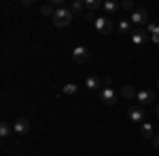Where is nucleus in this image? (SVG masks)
<instances>
[{
  "label": "nucleus",
  "instance_id": "nucleus-1",
  "mask_svg": "<svg viewBox=\"0 0 159 156\" xmlns=\"http://www.w3.org/2000/svg\"><path fill=\"white\" fill-rule=\"evenodd\" d=\"M74 13L70 11V6H61V9H55V15L51 17V21L55 27H66V25L72 21Z\"/></svg>",
  "mask_w": 159,
  "mask_h": 156
},
{
  "label": "nucleus",
  "instance_id": "nucleus-2",
  "mask_svg": "<svg viewBox=\"0 0 159 156\" xmlns=\"http://www.w3.org/2000/svg\"><path fill=\"white\" fill-rule=\"evenodd\" d=\"M110 84H112V80H110V78H104V86L100 89V101H102L104 106H115V103H117L115 89H112Z\"/></svg>",
  "mask_w": 159,
  "mask_h": 156
},
{
  "label": "nucleus",
  "instance_id": "nucleus-3",
  "mask_svg": "<svg viewBox=\"0 0 159 156\" xmlns=\"http://www.w3.org/2000/svg\"><path fill=\"white\" fill-rule=\"evenodd\" d=\"M93 25H96V30H98L100 34H112L115 32V23L110 21L108 17H96Z\"/></svg>",
  "mask_w": 159,
  "mask_h": 156
},
{
  "label": "nucleus",
  "instance_id": "nucleus-4",
  "mask_svg": "<svg viewBox=\"0 0 159 156\" xmlns=\"http://www.w3.org/2000/svg\"><path fill=\"white\" fill-rule=\"evenodd\" d=\"M129 34H132V42H134L136 47H142V44L148 40V32L144 30V27H134Z\"/></svg>",
  "mask_w": 159,
  "mask_h": 156
},
{
  "label": "nucleus",
  "instance_id": "nucleus-5",
  "mask_svg": "<svg viewBox=\"0 0 159 156\" xmlns=\"http://www.w3.org/2000/svg\"><path fill=\"white\" fill-rule=\"evenodd\" d=\"M132 23H134L136 27H142L144 23H148V11L147 9H136V11L132 13Z\"/></svg>",
  "mask_w": 159,
  "mask_h": 156
},
{
  "label": "nucleus",
  "instance_id": "nucleus-6",
  "mask_svg": "<svg viewBox=\"0 0 159 156\" xmlns=\"http://www.w3.org/2000/svg\"><path fill=\"white\" fill-rule=\"evenodd\" d=\"M127 116L132 118V122H144V118H147V112H144V108L142 106H132V108L127 110Z\"/></svg>",
  "mask_w": 159,
  "mask_h": 156
},
{
  "label": "nucleus",
  "instance_id": "nucleus-7",
  "mask_svg": "<svg viewBox=\"0 0 159 156\" xmlns=\"http://www.w3.org/2000/svg\"><path fill=\"white\" fill-rule=\"evenodd\" d=\"M136 101H138L140 106H147V103H151V101H155V93L148 91V89H140L138 95H136Z\"/></svg>",
  "mask_w": 159,
  "mask_h": 156
},
{
  "label": "nucleus",
  "instance_id": "nucleus-8",
  "mask_svg": "<svg viewBox=\"0 0 159 156\" xmlns=\"http://www.w3.org/2000/svg\"><path fill=\"white\" fill-rule=\"evenodd\" d=\"M72 59H74V63H87L89 61V51L85 47H76L72 51Z\"/></svg>",
  "mask_w": 159,
  "mask_h": 156
},
{
  "label": "nucleus",
  "instance_id": "nucleus-9",
  "mask_svg": "<svg viewBox=\"0 0 159 156\" xmlns=\"http://www.w3.org/2000/svg\"><path fill=\"white\" fill-rule=\"evenodd\" d=\"M30 131V120L28 118H17L13 122V133H17V135H24V133Z\"/></svg>",
  "mask_w": 159,
  "mask_h": 156
},
{
  "label": "nucleus",
  "instance_id": "nucleus-10",
  "mask_svg": "<svg viewBox=\"0 0 159 156\" xmlns=\"http://www.w3.org/2000/svg\"><path fill=\"white\" fill-rule=\"evenodd\" d=\"M100 84H102V80H100L98 76H87L85 78V86L89 89V91H98Z\"/></svg>",
  "mask_w": 159,
  "mask_h": 156
},
{
  "label": "nucleus",
  "instance_id": "nucleus-11",
  "mask_svg": "<svg viewBox=\"0 0 159 156\" xmlns=\"http://www.w3.org/2000/svg\"><path fill=\"white\" fill-rule=\"evenodd\" d=\"M140 135L144 137V139H153L155 135H153V124L151 122H142L140 124Z\"/></svg>",
  "mask_w": 159,
  "mask_h": 156
},
{
  "label": "nucleus",
  "instance_id": "nucleus-12",
  "mask_svg": "<svg viewBox=\"0 0 159 156\" xmlns=\"http://www.w3.org/2000/svg\"><path fill=\"white\" fill-rule=\"evenodd\" d=\"M70 11H72V13H81V15H85V13H87V6H85V2H83V0H74L72 4H70Z\"/></svg>",
  "mask_w": 159,
  "mask_h": 156
},
{
  "label": "nucleus",
  "instance_id": "nucleus-13",
  "mask_svg": "<svg viewBox=\"0 0 159 156\" xmlns=\"http://www.w3.org/2000/svg\"><path fill=\"white\" fill-rule=\"evenodd\" d=\"M119 6H121V4L115 2V0H106V2H102V9H104L106 13H117V11H119Z\"/></svg>",
  "mask_w": 159,
  "mask_h": 156
},
{
  "label": "nucleus",
  "instance_id": "nucleus-14",
  "mask_svg": "<svg viewBox=\"0 0 159 156\" xmlns=\"http://www.w3.org/2000/svg\"><path fill=\"white\" fill-rule=\"evenodd\" d=\"M121 95L125 97V99H134V97L138 95V91H136V89L132 86V84H125V86L121 89Z\"/></svg>",
  "mask_w": 159,
  "mask_h": 156
},
{
  "label": "nucleus",
  "instance_id": "nucleus-15",
  "mask_svg": "<svg viewBox=\"0 0 159 156\" xmlns=\"http://www.w3.org/2000/svg\"><path fill=\"white\" fill-rule=\"evenodd\" d=\"M11 133H13V127L9 122H2V124H0V137H2V139H7Z\"/></svg>",
  "mask_w": 159,
  "mask_h": 156
},
{
  "label": "nucleus",
  "instance_id": "nucleus-16",
  "mask_svg": "<svg viewBox=\"0 0 159 156\" xmlns=\"http://www.w3.org/2000/svg\"><path fill=\"white\" fill-rule=\"evenodd\" d=\"M40 13H43V15H47V17H53V15H55V6L49 4V2H45V4L40 6Z\"/></svg>",
  "mask_w": 159,
  "mask_h": 156
},
{
  "label": "nucleus",
  "instance_id": "nucleus-17",
  "mask_svg": "<svg viewBox=\"0 0 159 156\" xmlns=\"http://www.w3.org/2000/svg\"><path fill=\"white\" fill-rule=\"evenodd\" d=\"M85 6H87V11L91 13V11L102 9V2H100V0H85Z\"/></svg>",
  "mask_w": 159,
  "mask_h": 156
},
{
  "label": "nucleus",
  "instance_id": "nucleus-18",
  "mask_svg": "<svg viewBox=\"0 0 159 156\" xmlns=\"http://www.w3.org/2000/svg\"><path fill=\"white\" fill-rule=\"evenodd\" d=\"M76 89H79V86H76V84H64V89H61V93H64V95H74V93H76Z\"/></svg>",
  "mask_w": 159,
  "mask_h": 156
},
{
  "label": "nucleus",
  "instance_id": "nucleus-19",
  "mask_svg": "<svg viewBox=\"0 0 159 156\" xmlns=\"http://www.w3.org/2000/svg\"><path fill=\"white\" fill-rule=\"evenodd\" d=\"M117 30H119V32H123V34H125V32H132V30H134V27H132V25H129V21H125V19H123V21H119V25H117Z\"/></svg>",
  "mask_w": 159,
  "mask_h": 156
},
{
  "label": "nucleus",
  "instance_id": "nucleus-20",
  "mask_svg": "<svg viewBox=\"0 0 159 156\" xmlns=\"http://www.w3.org/2000/svg\"><path fill=\"white\" fill-rule=\"evenodd\" d=\"M121 9H125V11H132V13L136 11V6H134V2H132V0H123V2H121Z\"/></svg>",
  "mask_w": 159,
  "mask_h": 156
},
{
  "label": "nucleus",
  "instance_id": "nucleus-21",
  "mask_svg": "<svg viewBox=\"0 0 159 156\" xmlns=\"http://www.w3.org/2000/svg\"><path fill=\"white\" fill-rule=\"evenodd\" d=\"M151 38H153V42H159V25H157V30L151 34Z\"/></svg>",
  "mask_w": 159,
  "mask_h": 156
},
{
  "label": "nucleus",
  "instance_id": "nucleus-22",
  "mask_svg": "<svg viewBox=\"0 0 159 156\" xmlns=\"http://www.w3.org/2000/svg\"><path fill=\"white\" fill-rule=\"evenodd\" d=\"M155 30H157V25H155V23H148L147 25V32H148V34H153Z\"/></svg>",
  "mask_w": 159,
  "mask_h": 156
},
{
  "label": "nucleus",
  "instance_id": "nucleus-23",
  "mask_svg": "<svg viewBox=\"0 0 159 156\" xmlns=\"http://www.w3.org/2000/svg\"><path fill=\"white\" fill-rule=\"evenodd\" d=\"M153 145H155V148H159V135H155V137H153Z\"/></svg>",
  "mask_w": 159,
  "mask_h": 156
},
{
  "label": "nucleus",
  "instance_id": "nucleus-24",
  "mask_svg": "<svg viewBox=\"0 0 159 156\" xmlns=\"http://www.w3.org/2000/svg\"><path fill=\"white\" fill-rule=\"evenodd\" d=\"M155 112H157V116H159V106H157V108H155Z\"/></svg>",
  "mask_w": 159,
  "mask_h": 156
},
{
  "label": "nucleus",
  "instance_id": "nucleus-25",
  "mask_svg": "<svg viewBox=\"0 0 159 156\" xmlns=\"http://www.w3.org/2000/svg\"><path fill=\"white\" fill-rule=\"evenodd\" d=\"M157 86H159V82H157Z\"/></svg>",
  "mask_w": 159,
  "mask_h": 156
}]
</instances>
